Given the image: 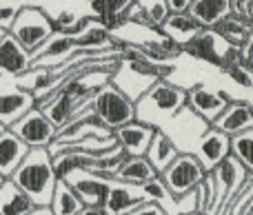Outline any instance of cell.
Listing matches in <instances>:
<instances>
[{"label": "cell", "instance_id": "obj_1", "mask_svg": "<svg viewBox=\"0 0 253 215\" xmlns=\"http://www.w3.org/2000/svg\"><path fill=\"white\" fill-rule=\"evenodd\" d=\"M7 180H11L36 207H49L58 182L53 173L51 153L47 149H29L25 160Z\"/></svg>", "mask_w": 253, "mask_h": 215}, {"label": "cell", "instance_id": "obj_2", "mask_svg": "<svg viewBox=\"0 0 253 215\" xmlns=\"http://www.w3.org/2000/svg\"><path fill=\"white\" fill-rule=\"evenodd\" d=\"M187 107V89L158 80L138 102H135V120L149 124L153 129H162L169 120H173Z\"/></svg>", "mask_w": 253, "mask_h": 215}, {"label": "cell", "instance_id": "obj_3", "mask_svg": "<svg viewBox=\"0 0 253 215\" xmlns=\"http://www.w3.org/2000/svg\"><path fill=\"white\" fill-rule=\"evenodd\" d=\"M89 111H91L111 133H114L116 129L125 127V124L135 120V105L123 91H118L111 82H105L93 93V98L89 100Z\"/></svg>", "mask_w": 253, "mask_h": 215}, {"label": "cell", "instance_id": "obj_4", "mask_svg": "<svg viewBox=\"0 0 253 215\" xmlns=\"http://www.w3.org/2000/svg\"><path fill=\"white\" fill-rule=\"evenodd\" d=\"M7 34H11L29 53H34L47 38L56 34L51 16L42 7H22Z\"/></svg>", "mask_w": 253, "mask_h": 215}, {"label": "cell", "instance_id": "obj_5", "mask_svg": "<svg viewBox=\"0 0 253 215\" xmlns=\"http://www.w3.org/2000/svg\"><path fill=\"white\" fill-rule=\"evenodd\" d=\"M205 169L198 162V158L193 153H184L180 151L173 158V162L160 173V182L165 184V189L173 195H187L191 191H196V186L205 178Z\"/></svg>", "mask_w": 253, "mask_h": 215}, {"label": "cell", "instance_id": "obj_6", "mask_svg": "<svg viewBox=\"0 0 253 215\" xmlns=\"http://www.w3.org/2000/svg\"><path fill=\"white\" fill-rule=\"evenodd\" d=\"M211 176H213V182H215V215H222L227 211V207L236 198V193L253 178L245 171V167L233 155L224 158L211 171Z\"/></svg>", "mask_w": 253, "mask_h": 215}, {"label": "cell", "instance_id": "obj_7", "mask_svg": "<svg viewBox=\"0 0 253 215\" xmlns=\"http://www.w3.org/2000/svg\"><path fill=\"white\" fill-rule=\"evenodd\" d=\"M9 131L22 140L29 149H47L53 142L58 129L51 124V120L42 113L40 109H29L22 118H18L16 122L9 127Z\"/></svg>", "mask_w": 253, "mask_h": 215}, {"label": "cell", "instance_id": "obj_8", "mask_svg": "<svg viewBox=\"0 0 253 215\" xmlns=\"http://www.w3.org/2000/svg\"><path fill=\"white\" fill-rule=\"evenodd\" d=\"M89 138L109 140V138H114V133L87 109L84 113L76 115V118L69 120L65 127L58 129L56 138H53V142L47 146V149H56V146H65V144H78V142L89 140Z\"/></svg>", "mask_w": 253, "mask_h": 215}, {"label": "cell", "instance_id": "obj_9", "mask_svg": "<svg viewBox=\"0 0 253 215\" xmlns=\"http://www.w3.org/2000/svg\"><path fill=\"white\" fill-rule=\"evenodd\" d=\"M144 202H153L165 211V215H187L198 211V200H196V191L187 195H173L165 189V184L160 182V178H153L147 184L140 186Z\"/></svg>", "mask_w": 253, "mask_h": 215}, {"label": "cell", "instance_id": "obj_10", "mask_svg": "<svg viewBox=\"0 0 253 215\" xmlns=\"http://www.w3.org/2000/svg\"><path fill=\"white\" fill-rule=\"evenodd\" d=\"M187 153L196 155L198 162L205 169V173H211L224 158L231 155V138L213 127H207L196 140V149L187 151Z\"/></svg>", "mask_w": 253, "mask_h": 215}, {"label": "cell", "instance_id": "obj_11", "mask_svg": "<svg viewBox=\"0 0 253 215\" xmlns=\"http://www.w3.org/2000/svg\"><path fill=\"white\" fill-rule=\"evenodd\" d=\"M229 100L231 98L224 91L209 89L205 84H196V87L187 89V109L205 124H213V120L224 111Z\"/></svg>", "mask_w": 253, "mask_h": 215}, {"label": "cell", "instance_id": "obj_12", "mask_svg": "<svg viewBox=\"0 0 253 215\" xmlns=\"http://www.w3.org/2000/svg\"><path fill=\"white\" fill-rule=\"evenodd\" d=\"M65 182H69V186L74 189V193L78 195L83 207H105L114 180L100 178L89 171H76V173H71Z\"/></svg>", "mask_w": 253, "mask_h": 215}, {"label": "cell", "instance_id": "obj_13", "mask_svg": "<svg viewBox=\"0 0 253 215\" xmlns=\"http://www.w3.org/2000/svg\"><path fill=\"white\" fill-rule=\"evenodd\" d=\"M220 42H222V40L218 38V34H215L213 29H202L196 38H191L187 44H182V53L196 58V60H200V62H207V65H211V67L222 69L224 53H227L229 44L220 49Z\"/></svg>", "mask_w": 253, "mask_h": 215}, {"label": "cell", "instance_id": "obj_14", "mask_svg": "<svg viewBox=\"0 0 253 215\" xmlns=\"http://www.w3.org/2000/svg\"><path fill=\"white\" fill-rule=\"evenodd\" d=\"M209 127L218 129L229 138L249 131V129H253V105L247 100H229L224 111Z\"/></svg>", "mask_w": 253, "mask_h": 215}, {"label": "cell", "instance_id": "obj_15", "mask_svg": "<svg viewBox=\"0 0 253 215\" xmlns=\"http://www.w3.org/2000/svg\"><path fill=\"white\" fill-rule=\"evenodd\" d=\"M29 69H31V53L11 34H4L2 40H0V75L20 78Z\"/></svg>", "mask_w": 253, "mask_h": 215}, {"label": "cell", "instance_id": "obj_16", "mask_svg": "<svg viewBox=\"0 0 253 215\" xmlns=\"http://www.w3.org/2000/svg\"><path fill=\"white\" fill-rule=\"evenodd\" d=\"M167 16H169L167 0H131V7L126 9V22L144 27L149 31L160 29Z\"/></svg>", "mask_w": 253, "mask_h": 215}, {"label": "cell", "instance_id": "obj_17", "mask_svg": "<svg viewBox=\"0 0 253 215\" xmlns=\"http://www.w3.org/2000/svg\"><path fill=\"white\" fill-rule=\"evenodd\" d=\"M153 133H156L153 127L140 122V120H133V122L116 129L114 140L126 155H144L149 149V142H151Z\"/></svg>", "mask_w": 253, "mask_h": 215}, {"label": "cell", "instance_id": "obj_18", "mask_svg": "<svg viewBox=\"0 0 253 215\" xmlns=\"http://www.w3.org/2000/svg\"><path fill=\"white\" fill-rule=\"evenodd\" d=\"M87 4L89 16L109 34H116L126 25V9L131 7V0H87Z\"/></svg>", "mask_w": 253, "mask_h": 215}, {"label": "cell", "instance_id": "obj_19", "mask_svg": "<svg viewBox=\"0 0 253 215\" xmlns=\"http://www.w3.org/2000/svg\"><path fill=\"white\" fill-rule=\"evenodd\" d=\"M200 31H202L200 22L193 20L187 11H169V16L162 20L158 34L173 40V42H178L180 47H182V44H187L191 38H196Z\"/></svg>", "mask_w": 253, "mask_h": 215}, {"label": "cell", "instance_id": "obj_20", "mask_svg": "<svg viewBox=\"0 0 253 215\" xmlns=\"http://www.w3.org/2000/svg\"><path fill=\"white\" fill-rule=\"evenodd\" d=\"M36 107L34 93L25 91V89H9V91H0V124L11 127L18 118L27 113L29 109Z\"/></svg>", "mask_w": 253, "mask_h": 215}, {"label": "cell", "instance_id": "obj_21", "mask_svg": "<svg viewBox=\"0 0 253 215\" xmlns=\"http://www.w3.org/2000/svg\"><path fill=\"white\" fill-rule=\"evenodd\" d=\"M187 13L200 22L202 29H213L222 18L231 13V0H191Z\"/></svg>", "mask_w": 253, "mask_h": 215}, {"label": "cell", "instance_id": "obj_22", "mask_svg": "<svg viewBox=\"0 0 253 215\" xmlns=\"http://www.w3.org/2000/svg\"><path fill=\"white\" fill-rule=\"evenodd\" d=\"M29 153V146L22 140H18L9 129H4L0 133V176L7 180L11 178V173L18 169V164L25 160V155Z\"/></svg>", "mask_w": 253, "mask_h": 215}, {"label": "cell", "instance_id": "obj_23", "mask_svg": "<svg viewBox=\"0 0 253 215\" xmlns=\"http://www.w3.org/2000/svg\"><path fill=\"white\" fill-rule=\"evenodd\" d=\"M142 200V193H140V186L133 184H125V182H111L109 195H107L105 202V211L109 215H125L126 211H131L133 207H138Z\"/></svg>", "mask_w": 253, "mask_h": 215}, {"label": "cell", "instance_id": "obj_24", "mask_svg": "<svg viewBox=\"0 0 253 215\" xmlns=\"http://www.w3.org/2000/svg\"><path fill=\"white\" fill-rule=\"evenodd\" d=\"M178 153H180L178 144H175L162 129H156V133H153L151 142H149V149H147V153H144V158L149 160V164H151V167L156 169V173L160 176V173L173 162V158Z\"/></svg>", "mask_w": 253, "mask_h": 215}, {"label": "cell", "instance_id": "obj_25", "mask_svg": "<svg viewBox=\"0 0 253 215\" xmlns=\"http://www.w3.org/2000/svg\"><path fill=\"white\" fill-rule=\"evenodd\" d=\"M158 178L156 169L149 164V160L144 155H126L120 164V169L116 171L114 180L116 182H125V184H133V186H142L149 180Z\"/></svg>", "mask_w": 253, "mask_h": 215}, {"label": "cell", "instance_id": "obj_26", "mask_svg": "<svg viewBox=\"0 0 253 215\" xmlns=\"http://www.w3.org/2000/svg\"><path fill=\"white\" fill-rule=\"evenodd\" d=\"M213 31L218 34V38L222 40L224 44L236 47V49H242L253 38V27L247 20H242V18L233 16V13L222 18V20L213 27Z\"/></svg>", "mask_w": 253, "mask_h": 215}, {"label": "cell", "instance_id": "obj_27", "mask_svg": "<svg viewBox=\"0 0 253 215\" xmlns=\"http://www.w3.org/2000/svg\"><path fill=\"white\" fill-rule=\"evenodd\" d=\"M36 204L13 184L11 180H4L0 186V215H27Z\"/></svg>", "mask_w": 253, "mask_h": 215}, {"label": "cell", "instance_id": "obj_28", "mask_svg": "<svg viewBox=\"0 0 253 215\" xmlns=\"http://www.w3.org/2000/svg\"><path fill=\"white\" fill-rule=\"evenodd\" d=\"M49 209H51L53 215H76L83 209V202H80L78 195L74 193L69 182L58 180L56 189H53V195H51V202H49Z\"/></svg>", "mask_w": 253, "mask_h": 215}, {"label": "cell", "instance_id": "obj_29", "mask_svg": "<svg viewBox=\"0 0 253 215\" xmlns=\"http://www.w3.org/2000/svg\"><path fill=\"white\" fill-rule=\"evenodd\" d=\"M231 155L245 167L249 176H253V129L231 138Z\"/></svg>", "mask_w": 253, "mask_h": 215}, {"label": "cell", "instance_id": "obj_30", "mask_svg": "<svg viewBox=\"0 0 253 215\" xmlns=\"http://www.w3.org/2000/svg\"><path fill=\"white\" fill-rule=\"evenodd\" d=\"M196 200H198V211L200 213L215 215V182L211 173H207L200 184L196 186Z\"/></svg>", "mask_w": 253, "mask_h": 215}, {"label": "cell", "instance_id": "obj_31", "mask_svg": "<svg viewBox=\"0 0 253 215\" xmlns=\"http://www.w3.org/2000/svg\"><path fill=\"white\" fill-rule=\"evenodd\" d=\"M20 9H22L20 0H0V29L9 31V27L13 25Z\"/></svg>", "mask_w": 253, "mask_h": 215}, {"label": "cell", "instance_id": "obj_32", "mask_svg": "<svg viewBox=\"0 0 253 215\" xmlns=\"http://www.w3.org/2000/svg\"><path fill=\"white\" fill-rule=\"evenodd\" d=\"M125 215H165V211H162L158 204H153V202H140L138 207H133Z\"/></svg>", "mask_w": 253, "mask_h": 215}, {"label": "cell", "instance_id": "obj_33", "mask_svg": "<svg viewBox=\"0 0 253 215\" xmlns=\"http://www.w3.org/2000/svg\"><path fill=\"white\" fill-rule=\"evenodd\" d=\"M167 4H169V11H187L191 0H167Z\"/></svg>", "mask_w": 253, "mask_h": 215}, {"label": "cell", "instance_id": "obj_34", "mask_svg": "<svg viewBox=\"0 0 253 215\" xmlns=\"http://www.w3.org/2000/svg\"><path fill=\"white\" fill-rule=\"evenodd\" d=\"M76 215H109L105 211V207H83Z\"/></svg>", "mask_w": 253, "mask_h": 215}, {"label": "cell", "instance_id": "obj_35", "mask_svg": "<svg viewBox=\"0 0 253 215\" xmlns=\"http://www.w3.org/2000/svg\"><path fill=\"white\" fill-rule=\"evenodd\" d=\"M27 215H53V213H51V209L49 207H34Z\"/></svg>", "mask_w": 253, "mask_h": 215}, {"label": "cell", "instance_id": "obj_36", "mask_svg": "<svg viewBox=\"0 0 253 215\" xmlns=\"http://www.w3.org/2000/svg\"><path fill=\"white\" fill-rule=\"evenodd\" d=\"M22 7H38V0H20Z\"/></svg>", "mask_w": 253, "mask_h": 215}, {"label": "cell", "instance_id": "obj_37", "mask_svg": "<svg viewBox=\"0 0 253 215\" xmlns=\"http://www.w3.org/2000/svg\"><path fill=\"white\" fill-rule=\"evenodd\" d=\"M187 215H207V213H200V211H193V213H187Z\"/></svg>", "mask_w": 253, "mask_h": 215}, {"label": "cell", "instance_id": "obj_38", "mask_svg": "<svg viewBox=\"0 0 253 215\" xmlns=\"http://www.w3.org/2000/svg\"><path fill=\"white\" fill-rule=\"evenodd\" d=\"M4 34H7V31H2V29H0V40H2V36H4Z\"/></svg>", "mask_w": 253, "mask_h": 215}, {"label": "cell", "instance_id": "obj_39", "mask_svg": "<svg viewBox=\"0 0 253 215\" xmlns=\"http://www.w3.org/2000/svg\"><path fill=\"white\" fill-rule=\"evenodd\" d=\"M4 129H7V127H4V124H0V133H2V131H4Z\"/></svg>", "mask_w": 253, "mask_h": 215}, {"label": "cell", "instance_id": "obj_40", "mask_svg": "<svg viewBox=\"0 0 253 215\" xmlns=\"http://www.w3.org/2000/svg\"><path fill=\"white\" fill-rule=\"evenodd\" d=\"M2 182H4V178H2V176H0V186H2Z\"/></svg>", "mask_w": 253, "mask_h": 215}]
</instances>
